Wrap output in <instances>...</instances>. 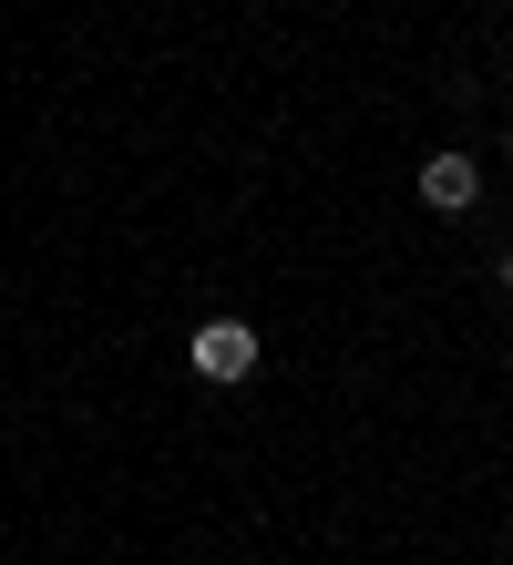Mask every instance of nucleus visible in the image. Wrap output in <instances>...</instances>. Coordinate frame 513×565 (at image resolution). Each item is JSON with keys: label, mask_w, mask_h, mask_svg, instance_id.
Returning <instances> with one entry per match:
<instances>
[{"label": "nucleus", "mask_w": 513, "mask_h": 565, "mask_svg": "<svg viewBox=\"0 0 513 565\" xmlns=\"http://www.w3.org/2000/svg\"><path fill=\"white\" fill-rule=\"evenodd\" d=\"M503 154H513V135H503Z\"/></svg>", "instance_id": "obj_5"}, {"label": "nucleus", "mask_w": 513, "mask_h": 565, "mask_svg": "<svg viewBox=\"0 0 513 565\" xmlns=\"http://www.w3.org/2000/svg\"><path fill=\"white\" fill-rule=\"evenodd\" d=\"M503 62H513V42H503Z\"/></svg>", "instance_id": "obj_4"}, {"label": "nucleus", "mask_w": 513, "mask_h": 565, "mask_svg": "<svg viewBox=\"0 0 513 565\" xmlns=\"http://www.w3.org/2000/svg\"><path fill=\"white\" fill-rule=\"evenodd\" d=\"M421 206H431V216H472V206H483V164L452 154V145L421 154Z\"/></svg>", "instance_id": "obj_2"}, {"label": "nucleus", "mask_w": 513, "mask_h": 565, "mask_svg": "<svg viewBox=\"0 0 513 565\" xmlns=\"http://www.w3.org/2000/svg\"><path fill=\"white\" fill-rule=\"evenodd\" d=\"M503 288H513V247H503Z\"/></svg>", "instance_id": "obj_3"}, {"label": "nucleus", "mask_w": 513, "mask_h": 565, "mask_svg": "<svg viewBox=\"0 0 513 565\" xmlns=\"http://www.w3.org/2000/svg\"><path fill=\"white\" fill-rule=\"evenodd\" d=\"M185 360H195V381H247L257 371V329L247 319H205L185 340Z\"/></svg>", "instance_id": "obj_1"}]
</instances>
